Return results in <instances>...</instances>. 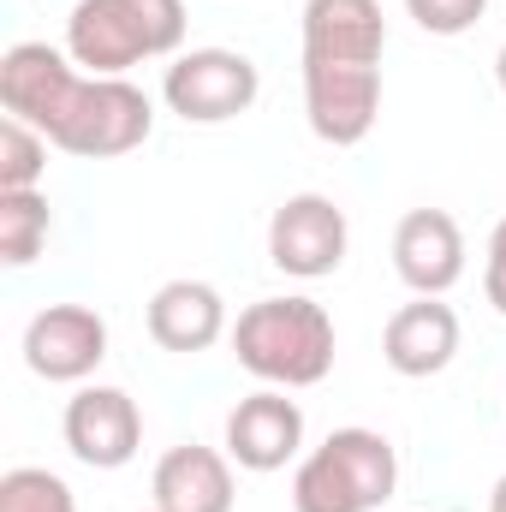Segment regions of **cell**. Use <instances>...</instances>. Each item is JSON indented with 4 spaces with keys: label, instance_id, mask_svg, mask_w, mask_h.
Masks as SVG:
<instances>
[{
    "label": "cell",
    "instance_id": "277c9868",
    "mask_svg": "<svg viewBox=\"0 0 506 512\" xmlns=\"http://www.w3.org/2000/svg\"><path fill=\"white\" fill-rule=\"evenodd\" d=\"M399 489V453L381 429H334L292 471V512H381Z\"/></svg>",
    "mask_w": 506,
    "mask_h": 512
},
{
    "label": "cell",
    "instance_id": "2e32d148",
    "mask_svg": "<svg viewBox=\"0 0 506 512\" xmlns=\"http://www.w3.org/2000/svg\"><path fill=\"white\" fill-rule=\"evenodd\" d=\"M54 233V209L42 191H0V262L30 268Z\"/></svg>",
    "mask_w": 506,
    "mask_h": 512
},
{
    "label": "cell",
    "instance_id": "44dd1931",
    "mask_svg": "<svg viewBox=\"0 0 506 512\" xmlns=\"http://www.w3.org/2000/svg\"><path fill=\"white\" fill-rule=\"evenodd\" d=\"M489 512H506V471L495 477V489H489Z\"/></svg>",
    "mask_w": 506,
    "mask_h": 512
},
{
    "label": "cell",
    "instance_id": "7c38bea8",
    "mask_svg": "<svg viewBox=\"0 0 506 512\" xmlns=\"http://www.w3.org/2000/svg\"><path fill=\"white\" fill-rule=\"evenodd\" d=\"M393 274L411 298H447L465 280V233L447 209H411L393 227Z\"/></svg>",
    "mask_w": 506,
    "mask_h": 512
},
{
    "label": "cell",
    "instance_id": "ffe728a7",
    "mask_svg": "<svg viewBox=\"0 0 506 512\" xmlns=\"http://www.w3.org/2000/svg\"><path fill=\"white\" fill-rule=\"evenodd\" d=\"M483 292H489V304L506 316V215L495 221L489 251H483Z\"/></svg>",
    "mask_w": 506,
    "mask_h": 512
},
{
    "label": "cell",
    "instance_id": "ba28073f",
    "mask_svg": "<svg viewBox=\"0 0 506 512\" xmlns=\"http://www.w3.org/2000/svg\"><path fill=\"white\" fill-rule=\"evenodd\" d=\"M352 245L346 209L322 191H298L268 215V262L292 280H328Z\"/></svg>",
    "mask_w": 506,
    "mask_h": 512
},
{
    "label": "cell",
    "instance_id": "4fadbf2b",
    "mask_svg": "<svg viewBox=\"0 0 506 512\" xmlns=\"http://www.w3.org/2000/svg\"><path fill=\"white\" fill-rule=\"evenodd\" d=\"M381 358L405 382H429L459 358V310L441 298H411L381 328Z\"/></svg>",
    "mask_w": 506,
    "mask_h": 512
},
{
    "label": "cell",
    "instance_id": "8992f818",
    "mask_svg": "<svg viewBox=\"0 0 506 512\" xmlns=\"http://www.w3.org/2000/svg\"><path fill=\"white\" fill-rule=\"evenodd\" d=\"M149 131H155V102L131 78H84L66 126L54 131V149L78 161H114V155L143 149Z\"/></svg>",
    "mask_w": 506,
    "mask_h": 512
},
{
    "label": "cell",
    "instance_id": "3957f363",
    "mask_svg": "<svg viewBox=\"0 0 506 512\" xmlns=\"http://www.w3.org/2000/svg\"><path fill=\"white\" fill-rule=\"evenodd\" d=\"M185 42V0H78L66 54L90 78H126L143 60H173Z\"/></svg>",
    "mask_w": 506,
    "mask_h": 512
},
{
    "label": "cell",
    "instance_id": "52a82bcc",
    "mask_svg": "<svg viewBox=\"0 0 506 512\" xmlns=\"http://www.w3.org/2000/svg\"><path fill=\"white\" fill-rule=\"evenodd\" d=\"M84 66L66 54V48H48V42H12L0 54V108L24 126H36L48 143L54 131L66 126L78 90H84Z\"/></svg>",
    "mask_w": 506,
    "mask_h": 512
},
{
    "label": "cell",
    "instance_id": "7a4b0ae2",
    "mask_svg": "<svg viewBox=\"0 0 506 512\" xmlns=\"http://www.w3.org/2000/svg\"><path fill=\"white\" fill-rule=\"evenodd\" d=\"M227 340H233L239 370H251L262 387L298 393V387L328 382L334 370V316L304 292L245 304Z\"/></svg>",
    "mask_w": 506,
    "mask_h": 512
},
{
    "label": "cell",
    "instance_id": "7402d4cb",
    "mask_svg": "<svg viewBox=\"0 0 506 512\" xmlns=\"http://www.w3.org/2000/svg\"><path fill=\"white\" fill-rule=\"evenodd\" d=\"M495 84H501V96H506V42H501V54H495Z\"/></svg>",
    "mask_w": 506,
    "mask_h": 512
},
{
    "label": "cell",
    "instance_id": "8fae6325",
    "mask_svg": "<svg viewBox=\"0 0 506 512\" xmlns=\"http://www.w3.org/2000/svg\"><path fill=\"white\" fill-rule=\"evenodd\" d=\"M304 453V405L286 387H256L227 411V459L251 477H274Z\"/></svg>",
    "mask_w": 506,
    "mask_h": 512
},
{
    "label": "cell",
    "instance_id": "30bf717a",
    "mask_svg": "<svg viewBox=\"0 0 506 512\" xmlns=\"http://www.w3.org/2000/svg\"><path fill=\"white\" fill-rule=\"evenodd\" d=\"M108 358V322L90 304H48L24 328V364L42 382L84 387Z\"/></svg>",
    "mask_w": 506,
    "mask_h": 512
},
{
    "label": "cell",
    "instance_id": "603a6c76",
    "mask_svg": "<svg viewBox=\"0 0 506 512\" xmlns=\"http://www.w3.org/2000/svg\"><path fill=\"white\" fill-rule=\"evenodd\" d=\"M149 512H161V507H149Z\"/></svg>",
    "mask_w": 506,
    "mask_h": 512
},
{
    "label": "cell",
    "instance_id": "5bb4252c",
    "mask_svg": "<svg viewBox=\"0 0 506 512\" xmlns=\"http://www.w3.org/2000/svg\"><path fill=\"white\" fill-rule=\"evenodd\" d=\"M227 334H233L227 298L209 280H167V286H155V298H149V340L161 352L197 358V352H209Z\"/></svg>",
    "mask_w": 506,
    "mask_h": 512
},
{
    "label": "cell",
    "instance_id": "5b68a950",
    "mask_svg": "<svg viewBox=\"0 0 506 512\" xmlns=\"http://www.w3.org/2000/svg\"><path fill=\"white\" fill-rule=\"evenodd\" d=\"M256 96H262V72L239 48H185V54H173L167 78H161V102L185 126H227V120L251 114Z\"/></svg>",
    "mask_w": 506,
    "mask_h": 512
},
{
    "label": "cell",
    "instance_id": "d6986e66",
    "mask_svg": "<svg viewBox=\"0 0 506 512\" xmlns=\"http://www.w3.org/2000/svg\"><path fill=\"white\" fill-rule=\"evenodd\" d=\"M483 12H489V0H405V18L429 36H465Z\"/></svg>",
    "mask_w": 506,
    "mask_h": 512
},
{
    "label": "cell",
    "instance_id": "6da1fadb",
    "mask_svg": "<svg viewBox=\"0 0 506 512\" xmlns=\"http://www.w3.org/2000/svg\"><path fill=\"white\" fill-rule=\"evenodd\" d=\"M381 0H310L304 6V120L322 143L352 149L381 120Z\"/></svg>",
    "mask_w": 506,
    "mask_h": 512
},
{
    "label": "cell",
    "instance_id": "9c48e42d",
    "mask_svg": "<svg viewBox=\"0 0 506 512\" xmlns=\"http://www.w3.org/2000/svg\"><path fill=\"white\" fill-rule=\"evenodd\" d=\"M60 435L72 447L78 465L90 471H120L137 459L143 447V411L126 387L108 382H84L72 399H66V417H60Z\"/></svg>",
    "mask_w": 506,
    "mask_h": 512
},
{
    "label": "cell",
    "instance_id": "e0dca14e",
    "mask_svg": "<svg viewBox=\"0 0 506 512\" xmlns=\"http://www.w3.org/2000/svg\"><path fill=\"white\" fill-rule=\"evenodd\" d=\"M48 137L24 120H0V191H42V173H48Z\"/></svg>",
    "mask_w": 506,
    "mask_h": 512
},
{
    "label": "cell",
    "instance_id": "ac0fdd59",
    "mask_svg": "<svg viewBox=\"0 0 506 512\" xmlns=\"http://www.w3.org/2000/svg\"><path fill=\"white\" fill-rule=\"evenodd\" d=\"M0 512H78V495L48 465H12L0 477Z\"/></svg>",
    "mask_w": 506,
    "mask_h": 512
},
{
    "label": "cell",
    "instance_id": "9a60e30c",
    "mask_svg": "<svg viewBox=\"0 0 506 512\" xmlns=\"http://www.w3.org/2000/svg\"><path fill=\"white\" fill-rule=\"evenodd\" d=\"M149 495L161 512H233L239 501V483H233V459L215 453V447H167L155 477H149Z\"/></svg>",
    "mask_w": 506,
    "mask_h": 512
}]
</instances>
